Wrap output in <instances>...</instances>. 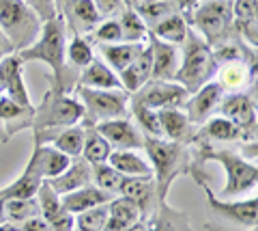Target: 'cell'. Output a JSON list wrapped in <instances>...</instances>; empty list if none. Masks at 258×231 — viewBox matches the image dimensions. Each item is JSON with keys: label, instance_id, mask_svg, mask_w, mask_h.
Returning <instances> with one entry per match:
<instances>
[{"label": "cell", "instance_id": "14", "mask_svg": "<svg viewBox=\"0 0 258 231\" xmlns=\"http://www.w3.org/2000/svg\"><path fill=\"white\" fill-rule=\"evenodd\" d=\"M220 115L230 119L232 123L241 125L243 130L256 134V102L247 93H228L224 95L220 106Z\"/></svg>", "mask_w": 258, "mask_h": 231}, {"label": "cell", "instance_id": "6", "mask_svg": "<svg viewBox=\"0 0 258 231\" xmlns=\"http://www.w3.org/2000/svg\"><path fill=\"white\" fill-rule=\"evenodd\" d=\"M185 20L198 30L200 37L211 48L235 33L230 0H198L196 7L185 15Z\"/></svg>", "mask_w": 258, "mask_h": 231}, {"label": "cell", "instance_id": "16", "mask_svg": "<svg viewBox=\"0 0 258 231\" xmlns=\"http://www.w3.org/2000/svg\"><path fill=\"white\" fill-rule=\"evenodd\" d=\"M217 84L224 89V93H245L249 84H254L256 65L247 61H228L217 65Z\"/></svg>", "mask_w": 258, "mask_h": 231}, {"label": "cell", "instance_id": "41", "mask_svg": "<svg viewBox=\"0 0 258 231\" xmlns=\"http://www.w3.org/2000/svg\"><path fill=\"white\" fill-rule=\"evenodd\" d=\"M230 11L235 22H254L258 15L256 0H230Z\"/></svg>", "mask_w": 258, "mask_h": 231}, {"label": "cell", "instance_id": "38", "mask_svg": "<svg viewBox=\"0 0 258 231\" xmlns=\"http://www.w3.org/2000/svg\"><path fill=\"white\" fill-rule=\"evenodd\" d=\"M108 220V203L76 214V227L82 231H103Z\"/></svg>", "mask_w": 258, "mask_h": 231}, {"label": "cell", "instance_id": "40", "mask_svg": "<svg viewBox=\"0 0 258 231\" xmlns=\"http://www.w3.org/2000/svg\"><path fill=\"white\" fill-rule=\"evenodd\" d=\"M91 37L95 43H118L123 41V35H120V26H118V20H103L99 22L97 26L91 30Z\"/></svg>", "mask_w": 258, "mask_h": 231}, {"label": "cell", "instance_id": "20", "mask_svg": "<svg viewBox=\"0 0 258 231\" xmlns=\"http://www.w3.org/2000/svg\"><path fill=\"white\" fill-rule=\"evenodd\" d=\"M67 26L76 30V35H84L101 22V13L97 11L93 0H64V11L60 13Z\"/></svg>", "mask_w": 258, "mask_h": 231}, {"label": "cell", "instance_id": "36", "mask_svg": "<svg viewBox=\"0 0 258 231\" xmlns=\"http://www.w3.org/2000/svg\"><path fill=\"white\" fill-rule=\"evenodd\" d=\"M95 59L93 45L84 35H74L67 43V63L76 69H84Z\"/></svg>", "mask_w": 258, "mask_h": 231}, {"label": "cell", "instance_id": "43", "mask_svg": "<svg viewBox=\"0 0 258 231\" xmlns=\"http://www.w3.org/2000/svg\"><path fill=\"white\" fill-rule=\"evenodd\" d=\"M170 3L174 5V9L179 11V13H183V15H187L194 7H196V3L198 0H170Z\"/></svg>", "mask_w": 258, "mask_h": 231}, {"label": "cell", "instance_id": "11", "mask_svg": "<svg viewBox=\"0 0 258 231\" xmlns=\"http://www.w3.org/2000/svg\"><path fill=\"white\" fill-rule=\"evenodd\" d=\"M0 95H7L22 108H35L22 76V61L15 52L0 59Z\"/></svg>", "mask_w": 258, "mask_h": 231}, {"label": "cell", "instance_id": "15", "mask_svg": "<svg viewBox=\"0 0 258 231\" xmlns=\"http://www.w3.org/2000/svg\"><path fill=\"white\" fill-rule=\"evenodd\" d=\"M254 141V134L243 130L241 125L232 123L230 119L222 115L209 117L203 125L196 130V141L200 143H211V141H222V143H237V141Z\"/></svg>", "mask_w": 258, "mask_h": 231}, {"label": "cell", "instance_id": "2", "mask_svg": "<svg viewBox=\"0 0 258 231\" xmlns=\"http://www.w3.org/2000/svg\"><path fill=\"white\" fill-rule=\"evenodd\" d=\"M151 158L153 166V177H155L157 195L159 201H166L168 188L172 186V181L185 175L189 171V151L185 143L168 141V138H153L144 136V147Z\"/></svg>", "mask_w": 258, "mask_h": 231}, {"label": "cell", "instance_id": "4", "mask_svg": "<svg viewBox=\"0 0 258 231\" xmlns=\"http://www.w3.org/2000/svg\"><path fill=\"white\" fill-rule=\"evenodd\" d=\"M198 156H203L200 160H215L224 166V171H226V184L222 188L224 199H235V197H241L243 193H249V190L256 188L258 169H256L254 160L252 162L245 160V158H241L237 151L213 149L209 143H200Z\"/></svg>", "mask_w": 258, "mask_h": 231}, {"label": "cell", "instance_id": "30", "mask_svg": "<svg viewBox=\"0 0 258 231\" xmlns=\"http://www.w3.org/2000/svg\"><path fill=\"white\" fill-rule=\"evenodd\" d=\"M187 30H189V24H187V20H185V15L179 13V11H174V13L168 15V18L157 22L149 33L153 37L161 39V41L172 43V45L179 48V45H183L185 37H187Z\"/></svg>", "mask_w": 258, "mask_h": 231}, {"label": "cell", "instance_id": "3", "mask_svg": "<svg viewBox=\"0 0 258 231\" xmlns=\"http://www.w3.org/2000/svg\"><path fill=\"white\" fill-rule=\"evenodd\" d=\"M181 50H183L181 52L183 59L179 61V69H176V74H174V82L185 86V91L191 95L194 91H198L203 84H207L209 80L215 78L217 63H215L211 45H209L198 33H194L191 28L187 30V37H185Z\"/></svg>", "mask_w": 258, "mask_h": 231}, {"label": "cell", "instance_id": "27", "mask_svg": "<svg viewBox=\"0 0 258 231\" xmlns=\"http://www.w3.org/2000/svg\"><path fill=\"white\" fill-rule=\"evenodd\" d=\"M138 220H142L138 205H136L132 199L116 195V197H112V201L108 203V220H106V229L103 231H123Z\"/></svg>", "mask_w": 258, "mask_h": 231}, {"label": "cell", "instance_id": "10", "mask_svg": "<svg viewBox=\"0 0 258 231\" xmlns=\"http://www.w3.org/2000/svg\"><path fill=\"white\" fill-rule=\"evenodd\" d=\"M189 93L185 91V86H181L174 80H149L136 93L129 95V102H136V104H142L153 110H161V108H183Z\"/></svg>", "mask_w": 258, "mask_h": 231}, {"label": "cell", "instance_id": "25", "mask_svg": "<svg viewBox=\"0 0 258 231\" xmlns=\"http://www.w3.org/2000/svg\"><path fill=\"white\" fill-rule=\"evenodd\" d=\"M62 205L67 208L71 214H80V212H86L91 208H97V205H103V203H110L112 201V195L106 193V190H101L99 186H95L93 181L91 184H86L82 188L74 190V193H67L60 197Z\"/></svg>", "mask_w": 258, "mask_h": 231}, {"label": "cell", "instance_id": "23", "mask_svg": "<svg viewBox=\"0 0 258 231\" xmlns=\"http://www.w3.org/2000/svg\"><path fill=\"white\" fill-rule=\"evenodd\" d=\"M144 222H147V231H191L187 214L174 210L166 201H159Z\"/></svg>", "mask_w": 258, "mask_h": 231}, {"label": "cell", "instance_id": "35", "mask_svg": "<svg viewBox=\"0 0 258 231\" xmlns=\"http://www.w3.org/2000/svg\"><path fill=\"white\" fill-rule=\"evenodd\" d=\"M32 216H41L35 197L30 199H7L5 201V222H22Z\"/></svg>", "mask_w": 258, "mask_h": 231}, {"label": "cell", "instance_id": "37", "mask_svg": "<svg viewBox=\"0 0 258 231\" xmlns=\"http://www.w3.org/2000/svg\"><path fill=\"white\" fill-rule=\"evenodd\" d=\"M123 175H120L114 166H110L108 162L95 164L93 166V184L99 186L101 190H106L112 197H116L120 193V184H123Z\"/></svg>", "mask_w": 258, "mask_h": 231}, {"label": "cell", "instance_id": "42", "mask_svg": "<svg viewBox=\"0 0 258 231\" xmlns=\"http://www.w3.org/2000/svg\"><path fill=\"white\" fill-rule=\"evenodd\" d=\"M95 7H97V11L101 13V18L103 15H116L125 9V0H93Z\"/></svg>", "mask_w": 258, "mask_h": 231}, {"label": "cell", "instance_id": "7", "mask_svg": "<svg viewBox=\"0 0 258 231\" xmlns=\"http://www.w3.org/2000/svg\"><path fill=\"white\" fill-rule=\"evenodd\" d=\"M80 102L84 106L82 125H97L108 119L129 117V93L123 89H88L78 86L76 89Z\"/></svg>", "mask_w": 258, "mask_h": 231}, {"label": "cell", "instance_id": "39", "mask_svg": "<svg viewBox=\"0 0 258 231\" xmlns=\"http://www.w3.org/2000/svg\"><path fill=\"white\" fill-rule=\"evenodd\" d=\"M134 11H138V15L142 18V22L147 24V28L151 30L157 22H161L164 18H168V15L174 13L176 9H174V5L170 3V0H155V3L142 7V9H134Z\"/></svg>", "mask_w": 258, "mask_h": 231}, {"label": "cell", "instance_id": "12", "mask_svg": "<svg viewBox=\"0 0 258 231\" xmlns=\"http://www.w3.org/2000/svg\"><path fill=\"white\" fill-rule=\"evenodd\" d=\"M103 138L110 143L112 149H142L144 147V134L138 130L132 117L108 119L93 125Z\"/></svg>", "mask_w": 258, "mask_h": 231}, {"label": "cell", "instance_id": "45", "mask_svg": "<svg viewBox=\"0 0 258 231\" xmlns=\"http://www.w3.org/2000/svg\"><path fill=\"white\" fill-rule=\"evenodd\" d=\"M0 52H5V54H11V52H13V48H11V43H9V39L5 37L3 30H0Z\"/></svg>", "mask_w": 258, "mask_h": 231}, {"label": "cell", "instance_id": "21", "mask_svg": "<svg viewBox=\"0 0 258 231\" xmlns=\"http://www.w3.org/2000/svg\"><path fill=\"white\" fill-rule=\"evenodd\" d=\"M159 115V125H161V138L176 141V143H187L191 138H196V130L185 110L181 108H161L157 110Z\"/></svg>", "mask_w": 258, "mask_h": 231}, {"label": "cell", "instance_id": "28", "mask_svg": "<svg viewBox=\"0 0 258 231\" xmlns=\"http://www.w3.org/2000/svg\"><path fill=\"white\" fill-rule=\"evenodd\" d=\"M80 86H88V89H123V84L118 80V74L99 59H93L82 69V74H80Z\"/></svg>", "mask_w": 258, "mask_h": 231}, {"label": "cell", "instance_id": "29", "mask_svg": "<svg viewBox=\"0 0 258 231\" xmlns=\"http://www.w3.org/2000/svg\"><path fill=\"white\" fill-rule=\"evenodd\" d=\"M147 43V41H144ZM144 43H129V41H118V43H97V50L101 52L103 63L120 74L129 63L140 54Z\"/></svg>", "mask_w": 258, "mask_h": 231}, {"label": "cell", "instance_id": "34", "mask_svg": "<svg viewBox=\"0 0 258 231\" xmlns=\"http://www.w3.org/2000/svg\"><path fill=\"white\" fill-rule=\"evenodd\" d=\"M129 117L134 119V123L138 125V130L144 136H153V138H161V125H159V115L157 110L147 108L136 102H129Z\"/></svg>", "mask_w": 258, "mask_h": 231}, {"label": "cell", "instance_id": "19", "mask_svg": "<svg viewBox=\"0 0 258 231\" xmlns=\"http://www.w3.org/2000/svg\"><path fill=\"white\" fill-rule=\"evenodd\" d=\"M45 181L54 188L56 195L62 197V195L74 193V190L82 188L86 184H91L93 181V166L88 164L82 156L71 158L69 166L60 175H56V177H52V179H45Z\"/></svg>", "mask_w": 258, "mask_h": 231}, {"label": "cell", "instance_id": "47", "mask_svg": "<svg viewBox=\"0 0 258 231\" xmlns=\"http://www.w3.org/2000/svg\"><path fill=\"white\" fill-rule=\"evenodd\" d=\"M3 57H7V54H5V52H0V59H3Z\"/></svg>", "mask_w": 258, "mask_h": 231}, {"label": "cell", "instance_id": "5", "mask_svg": "<svg viewBox=\"0 0 258 231\" xmlns=\"http://www.w3.org/2000/svg\"><path fill=\"white\" fill-rule=\"evenodd\" d=\"M43 20L26 0H0V30L9 39L13 52L37 41Z\"/></svg>", "mask_w": 258, "mask_h": 231}, {"label": "cell", "instance_id": "44", "mask_svg": "<svg viewBox=\"0 0 258 231\" xmlns=\"http://www.w3.org/2000/svg\"><path fill=\"white\" fill-rule=\"evenodd\" d=\"M151 3H155V0H125V7H129V9H142V7H147Z\"/></svg>", "mask_w": 258, "mask_h": 231}, {"label": "cell", "instance_id": "9", "mask_svg": "<svg viewBox=\"0 0 258 231\" xmlns=\"http://www.w3.org/2000/svg\"><path fill=\"white\" fill-rule=\"evenodd\" d=\"M84 117L82 102L62 93V91H50L45 100L39 106H35L30 125L35 130H52V127H67L78 125Z\"/></svg>", "mask_w": 258, "mask_h": 231}, {"label": "cell", "instance_id": "48", "mask_svg": "<svg viewBox=\"0 0 258 231\" xmlns=\"http://www.w3.org/2000/svg\"><path fill=\"white\" fill-rule=\"evenodd\" d=\"M76 231H82V229H78V227H76Z\"/></svg>", "mask_w": 258, "mask_h": 231}, {"label": "cell", "instance_id": "46", "mask_svg": "<svg viewBox=\"0 0 258 231\" xmlns=\"http://www.w3.org/2000/svg\"><path fill=\"white\" fill-rule=\"evenodd\" d=\"M123 231H147V222H144V220H138V222H134L132 227L123 229Z\"/></svg>", "mask_w": 258, "mask_h": 231}, {"label": "cell", "instance_id": "32", "mask_svg": "<svg viewBox=\"0 0 258 231\" xmlns=\"http://www.w3.org/2000/svg\"><path fill=\"white\" fill-rule=\"evenodd\" d=\"M110 143L101 136L99 132L95 130L93 125H88L84 127V145H82V158L84 160L95 166V164H103V162H108V158H110Z\"/></svg>", "mask_w": 258, "mask_h": 231}, {"label": "cell", "instance_id": "33", "mask_svg": "<svg viewBox=\"0 0 258 231\" xmlns=\"http://www.w3.org/2000/svg\"><path fill=\"white\" fill-rule=\"evenodd\" d=\"M118 26H120V35H123V41H129V43H144V41H147V37H149L147 24L142 22V18L138 15V11L129 9V7H125V9L120 11Z\"/></svg>", "mask_w": 258, "mask_h": 231}, {"label": "cell", "instance_id": "17", "mask_svg": "<svg viewBox=\"0 0 258 231\" xmlns=\"http://www.w3.org/2000/svg\"><path fill=\"white\" fill-rule=\"evenodd\" d=\"M147 41L151 48V61H153L151 80H174V74L179 69V48L161 41V39L153 37L151 33Z\"/></svg>", "mask_w": 258, "mask_h": 231}, {"label": "cell", "instance_id": "26", "mask_svg": "<svg viewBox=\"0 0 258 231\" xmlns=\"http://www.w3.org/2000/svg\"><path fill=\"white\" fill-rule=\"evenodd\" d=\"M108 164L123 175V177H153V166L144 160L136 149H112Z\"/></svg>", "mask_w": 258, "mask_h": 231}, {"label": "cell", "instance_id": "31", "mask_svg": "<svg viewBox=\"0 0 258 231\" xmlns=\"http://www.w3.org/2000/svg\"><path fill=\"white\" fill-rule=\"evenodd\" d=\"M41 181H43L41 175H39L35 171V166L28 162L26 169L22 171V175L13 181V184L0 188V199H3V201H7V199H30V197L37 195Z\"/></svg>", "mask_w": 258, "mask_h": 231}, {"label": "cell", "instance_id": "24", "mask_svg": "<svg viewBox=\"0 0 258 231\" xmlns=\"http://www.w3.org/2000/svg\"><path fill=\"white\" fill-rule=\"evenodd\" d=\"M151 69H153V61H151V48H149V41H147L138 57H136L118 74V80H120V84H123V89L132 95V93L138 91L144 82L151 80Z\"/></svg>", "mask_w": 258, "mask_h": 231}, {"label": "cell", "instance_id": "22", "mask_svg": "<svg viewBox=\"0 0 258 231\" xmlns=\"http://www.w3.org/2000/svg\"><path fill=\"white\" fill-rule=\"evenodd\" d=\"M28 162L35 166V171L41 175V179H52L67 169L71 158L67 154H62V151L54 149L52 145L35 143V149H32V156H30Z\"/></svg>", "mask_w": 258, "mask_h": 231}, {"label": "cell", "instance_id": "13", "mask_svg": "<svg viewBox=\"0 0 258 231\" xmlns=\"http://www.w3.org/2000/svg\"><path fill=\"white\" fill-rule=\"evenodd\" d=\"M224 89L215 80H209L207 84H203L198 91H194L187 102H185V115L187 119L194 123V125H203L209 117L215 115L217 106H220V102L224 98Z\"/></svg>", "mask_w": 258, "mask_h": 231}, {"label": "cell", "instance_id": "8", "mask_svg": "<svg viewBox=\"0 0 258 231\" xmlns=\"http://www.w3.org/2000/svg\"><path fill=\"white\" fill-rule=\"evenodd\" d=\"M205 193L209 199V208L217 216L215 225L209 222L207 227H215V231H256V220H258L256 195L245 199V201H222V199H217L213 195V190L209 186H205ZM207 231H213V229H207Z\"/></svg>", "mask_w": 258, "mask_h": 231}, {"label": "cell", "instance_id": "1", "mask_svg": "<svg viewBox=\"0 0 258 231\" xmlns=\"http://www.w3.org/2000/svg\"><path fill=\"white\" fill-rule=\"evenodd\" d=\"M22 63L41 61L52 69V84L54 91L64 93V74H67V24L62 15L56 13L54 18L45 20L41 26L37 41L28 48L15 52Z\"/></svg>", "mask_w": 258, "mask_h": 231}, {"label": "cell", "instance_id": "18", "mask_svg": "<svg viewBox=\"0 0 258 231\" xmlns=\"http://www.w3.org/2000/svg\"><path fill=\"white\" fill-rule=\"evenodd\" d=\"M127 199L138 205V210L142 214V220L155 210V205L159 203V195H157V186H155V177H125L120 184V193Z\"/></svg>", "mask_w": 258, "mask_h": 231}]
</instances>
